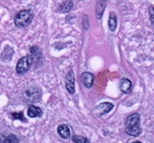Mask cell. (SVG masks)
Masks as SVG:
<instances>
[{"label":"cell","instance_id":"obj_9","mask_svg":"<svg viewBox=\"0 0 154 143\" xmlns=\"http://www.w3.org/2000/svg\"><path fill=\"white\" fill-rule=\"evenodd\" d=\"M58 135H59L62 138L64 139H69L71 135V129L69 125H66V124H61L59 125L57 129Z\"/></svg>","mask_w":154,"mask_h":143},{"label":"cell","instance_id":"obj_12","mask_svg":"<svg viewBox=\"0 0 154 143\" xmlns=\"http://www.w3.org/2000/svg\"><path fill=\"white\" fill-rule=\"evenodd\" d=\"M108 27L111 32H116L118 27V17L116 13L111 12L109 16V21H108Z\"/></svg>","mask_w":154,"mask_h":143},{"label":"cell","instance_id":"obj_10","mask_svg":"<svg viewBox=\"0 0 154 143\" xmlns=\"http://www.w3.org/2000/svg\"><path fill=\"white\" fill-rule=\"evenodd\" d=\"M140 122H141V116H140V114L133 113L125 119V128L133 127V126H140Z\"/></svg>","mask_w":154,"mask_h":143},{"label":"cell","instance_id":"obj_21","mask_svg":"<svg viewBox=\"0 0 154 143\" xmlns=\"http://www.w3.org/2000/svg\"><path fill=\"white\" fill-rule=\"evenodd\" d=\"M132 143H142L141 141H134V142H132Z\"/></svg>","mask_w":154,"mask_h":143},{"label":"cell","instance_id":"obj_6","mask_svg":"<svg viewBox=\"0 0 154 143\" xmlns=\"http://www.w3.org/2000/svg\"><path fill=\"white\" fill-rule=\"evenodd\" d=\"M80 79H81L82 84H83L86 88L93 87V84L94 81V77L93 74L90 73V72H84V73H82Z\"/></svg>","mask_w":154,"mask_h":143},{"label":"cell","instance_id":"obj_19","mask_svg":"<svg viewBox=\"0 0 154 143\" xmlns=\"http://www.w3.org/2000/svg\"><path fill=\"white\" fill-rule=\"evenodd\" d=\"M11 116H12V118L14 119V120H20L22 122H27L25 117H24V113L22 111H20V112H13V113H11Z\"/></svg>","mask_w":154,"mask_h":143},{"label":"cell","instance_id":"obj_1","mask_svg":"<svg viewBox=\"0 0 154 143\" xmlns=\"http://www.w3.org/2000/svg\"><path fill=\"white\" fill-rule=\"evenodd\" d=\"M34 18V14L31 10L26 9V10H21L16 14L14 16V24L17 27L24 28L28 26L32 22Z\"/></svg>","mask_w":154,"mask_h":143},{"label":"cell","instance_id":"obj_18","mask_svg":"<svg viewBox=\"0 0 154 143\" xmlns=\"http://www.w3.org/2000/svg\"><path fill=\"white\" fill-rule=\"evenodd\" d=\"M71 139L74 143H90L89 138L82 136V135H74V136H72Z\"/></svg>","mask_w":154,"mask_h":143},{"label":"cell","instance_id":"obj_5","mask_svg":"<svg viewBox=\"0 0 154 143\" xmlns=\"http://www.w3.org/2000/svg\"><path fill=\"white\" fill-rule=\"evenodd\" d=\"M113 108H114L113 103H108V102L101 103L100 104H98V106L94 108V114H95V116L101 117V116H103L104 114L110 112Z\"/></svg>","mask_w":154,"mask_h":143},{"label":"cell","instance_id":"obj_3","mask_svg":"<svg viewBox=\"0 0 154 143\" xmlns=\"http://www.w3.org/2000/svg\"><path fill=\"white\" fill-rule=\"evenodd\" d=\"M24 97L30 103H37L38 101H40L42 98V91L40 88L32 86L29 87L28 89L25 90L24 92Z\"/></svg>","mask_w":154,"mask_h":143},{"label":"cell","instance_id":"obj_20","mask_svg":"<svg viewBox=\"0 0 154 143\" xmlns=\"http://www.w3.org/2000/svg\"><path fill=\"white\" fill-rule=\"evenodd\" d=\"M149 17H150V21L154 25V6L149 7Z\"/></svg>","mask_w":154,"mask_h":143},{"label":"cell","instance_id":"obj_13","mask_svg":"<svg viewBox=\"0 0 154 143\" xmlns=\"http://www.w3.org/2000/svg\"><path fill=\"white\" fill-rule=\"evenodd\" d=\"M125 132H126L128 135L137 137L142 133V128L140 126L126 127V128H125Z\"/></svg>","mask_w":154,"mask_h":143},{"label":"cell","instance_id":"obj_2","mask_svg":"<svg viewBox=\"0 0 154 143\" xmlns=\"http://www.w3.org/2000/svg\"><path fill=\"white\" fill-rule=\"evenodd\" d=\"M33 64H34V61H33V58L30 54L21 57V58L17 61V64L16 67L17 74L24 75L30 70V68L33 66Z\"/></svg>","mask_w":154,"mask_h":143},{"label":"cell","instance_id":"obj_7","mask_svg":"<svg viewBox=\"0 0 154 143\" xmlns=\"http://www.w3.org/2000/svg\"><path fill=\"white\" fill-rule=\"evenodd\" d=\"M30 53H31L30 55L32 56L34 63H37L38 66V63H42L43 55H42V51L40 47L37 46H30Z\"/></svg>","mask_w":154,"mask_h":143},{"label":"cell","instance_id":"obj_15","mask_svg":"<svg viewBox=\"0 0 154 143\" xmlns=\"http://www.w3.org/2000/svg\"><path fill=\"white\" fill-rule=\"evenodd\" d=\"M72 8H73V2L72 1H64L58 7L59 12L61 13H69Z\"/></svg>","mask_w":154,"mask_h":143},{"label":"cell","instance_id":"obj_11","mask_svg":"<svg viewBox=\"0 0 154 143\" xmlns=\"http://www.w3.org/2000/svg\"><path fill=\"white\" fill-rule=\"evenodd\" d=\"M27 114H28V116L31 117V118L41 117L42 115V110L38 106H34V104H31V106H28Z\"/></svg>","mask_w":154,"mask_h":143},{"label":"cell","instance_id":"obj_8","mask_svg":"<svg viewBox=\"0 0 154 143\" xmlns=\"http://www.w3.org/2000/svg\"><path fill=\"white\" fill-rule=\"evenodd\" d=\"M119 90L122 93H124V94H130V93H131V91H132L133 84H132L131 80H130V79H128V78H122L119 81Z\"/></svg>","mask_w":154,"mask_h":143},{"label":"cell","instance_id":"obj_14","mask_svg":"<svg viewBox=\"0 0 154 143\" xmlns=\"http://www.w3.org/2000/svg\"><path fill=\"white\" fill-rule=\"evenodd\" d=\"M14 54V49H12L11 46H5V49L2 51V54H1V58L3 61H10L12 59Z\"/></svg>","mask_w":154,"mask_h":143},{"label":"cell","instance_id":"obj_17","mask_svg":"<svg viewBox=\"0 0 154 143\" xmlns=\"http://www.w3.org/2000/svg\"><path fill=\"white\" fill-rule=\"evenodd\" d=\"M2 143H19V139L14 135H10L4 138Z\"/></svg>","mask_w":154,"mask_h":143},{"label":"cell","instance_id":"obj_16","mask_svg":"<svg viewBox=\"0 0 154 143\" xmlns=\"http://www.w3.org/2000/svg\"><path fill=\"white\" fill-rule=\"evenodd\" d=\"M105 7H106L105 1H99V2H97V4H96L95 13H96V17H97V20H100V18L102 17Z\"/></svg>","mask_w":154,"mask_h":143},{"label":"cell","instance_id":"obj_4","mask_svg":"<svg viewBox=\"0 0 154 143\" xmlns=\"http://www.w3.org/2000/svg\"><path fill=\"white\" fill-rule=\"evenodd\" d=\"M66 89L69 94H74L75 92V75L72 70L67 73L66 77Z\"/></svg>","mask_w":154,"mask_h":143}]
</instances>
